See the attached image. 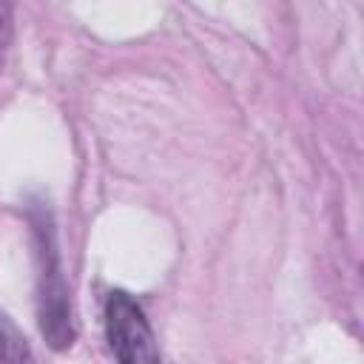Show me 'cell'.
<instances>
[{"label": "cell", "instance_id": "obj_1", "mask_svg": "<svg viewBox=\"0 0 364 364\" xmlns=\"http://www.w3.org/2000/svg\"><path fill=\"white\" fill-rule=\"evenodd\" d=\"M34 239H37V316L40 330L46 341L54 350H63L74 341V324H71V296L63 276V264L57 256V242L51 222H46V213L34 219Z\"/></svg>", "mask_w": 364, "mask_h": 364}, {"label": "cell", "instance_id": "obj_2", "mask_svg": "<svg viewBox=\"0 0 364 364\" xmlns=\"http://www.w3.org/2000/svg\"><path fill=\"white\" fill-rule=\"evenodd\" d=\"M105 338H108L114 358H119L125 364L159 358L154 330L145 318V310L122 290H114L105 299Z\"/></svg>", "mask_w": 364, "mask_h": 364}, {"label": "cell", "instance_id": "obj_3", "mask_svg": "<svg viewBox=\"0 0 364 364\" xmlns=\"http://www.w3.org/2000/svg\"><path fill=\"white\" fill-rule=\"evenodd\" d=\"M28 344L23 333L9 321V316H0V361H28Z\"/></svg>", "mask_w": 364, "mask_h": 364}, {"label": "cell", "instance_id": "obj_4", "mask_svg": "<svg viewBox=\"0 0 364 364\" xmlns=\"http://www.w3.org/2000/svg\"><path fill=\"white\" fill-rule=\"evenodd\" d=\"M9 40H11V11H9V3L0 0V60L6 54Z\"/></svg>", "mask_w": 364, "mask_h": 364}]
</instances>
